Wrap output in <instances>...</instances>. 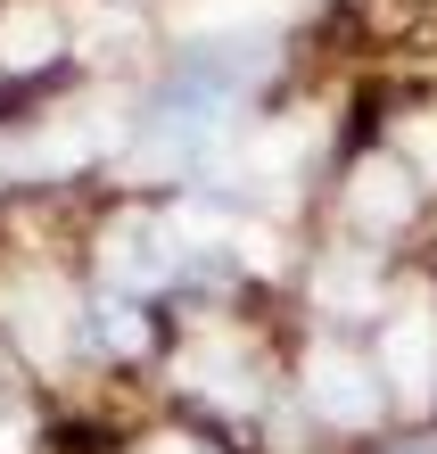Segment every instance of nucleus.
Here are the masks:
<instances>
[{
    "mask_svg": "<svg viewBox=\"0 0 437 454\" xmlns=\"http://www.w3.org/2000/svg\"><path fill=\"white\" fill-rule=\"evenodd\" d=\"M0 314H9V331H17V347L34 364L59 372L74 356V306H66L59 281H9V289H0Z\"/></svg>",
    "mask_w": 437,
    "mask_h": 454,
    "instance_id": "1",
    "label": "nucleus"
},
{
    "mask_svg": "<svg viewBox=\"0 0 437 454\" xmlns=\"http://www.w3.org/2000/svg\"><path fill=\"white\" fill-rule=\"evenodd\" d=\"M306 396H314L322 421H339V430L379 421V372L363 356H347V347H314L306 356Z\"/></svg>",
    "mask_w": 437,
    "mask_h": 454,
    "instance_id": "2",
    "label": "nucleus"
},
{
    "mask_svg": "<svg viewBox=\"0 0 437 454\" xmlns=\"http://www.w3.org/2000/svg\"><path fill=\"white\" fill-rule=\"evenodd\" d=\"M379 380H388L404 405H429V396H437V323H429L421 306L379 339Z\"/></svg>",
    "mask_w": 437,
    "mask_h": 454,
    "instance_id": "3",
    "label": "nucleus"
},
{
    "mask_svg": "<svg viewBox=\"0 0 437 454\" xmlns=\"http://www.w3.org/2000/svg\"><path fill=\"white\" fill-rule=\"evenodd\" d=\"M174 256H182V231H174V223H149V215H124L116 231H107V273H124L132 289H149V281H166V273H174Z\"/></svg>",
    "mask_w": 437,
    "mask_h": 454,
    "instance_id": "4",
    "label": "nucleus"
},
{
    "mask_svg": "<svg viewBox=\"0 0 437 454\" xmlns=\"http://www.w3.org/2000/svg\"><path fill=\"white\" fill-rule=\"evenodd\" d=\"M347 207H355V223H371V231H396L404 215H413V174L396 166V157H363L347 182Z\"/></svg>",
    "mask_w": 437,
    "mask_h": 454,
    "instance_id": "5",
    "label": "nucleus"
},
{
    "mask_svg": "<svg viewBox=\"0 0 437 454\" xmlns=\"http://www.w3.org/2000/svg\"><path fill=\"white\" fill-rule=\"evenodd\" d=\"M50 50H59L50 0H17V9L0 17V67H50Z\"/></svg>",
    "mask_w": 437,
    "mask_h": 454,
    "instance_id": "6",
    "label": "nucleus"
},
{
    "mask_svg": "<svg viewBox=\"0 0 437 454\" xmlns=\"http://www.w3.org/2000/svg\"><path fill=\"white\" fill-rule=\"evenodd\" d=\"M314 298L331 306V314H363V306H379V264H363V256L314 264Z\"/></svg>",
    "mask_w": 437,
    "mask_h": 454,
    "instance_id": "7",
    "label": "nucleus"
},
{
    "mask_svg": "<svg viewBox=\"0 0 437 454\" xmlns=\"http://www.w3.org/2000/svg\"><path fill=\"white\" fill-rule=\"evenodd\" d=\"M182 372H190V380H199V388L215 396V405H239V413L256 405V372H248V364H231L223 347H199V356H190Z\"/></svg>",
    "mask_w": 437,
    "mask_h": 454,
    "instance_id": "8",
    "label": "nucleus"
},
{
    "mask_svg": "<svg viewBox=\"0 0 437 454\" xmlns=\"http://www.w3.org/2000/svg\"><path fill=\"white\" fill-rule=\"evenodd\" d=\"M99 347H116V356H141V314L107 298V306H99Z\"/></svg>",
    "mask_w": 437,
    "mask_h": 454,
    "instance_id": "9",
    "label": "nucleus"
},
{
    "mask_svg": "<svg viewBox=\"0 0 437 454\" xmlns=\"http://www.w3.org/2000/svg\"><path fill=\"white\" fill-rule=\"evenodd\" d=\"M404 149H413L421 166L437 174V116H413V124H404Z\"/></svg>",
    "mask_w": 437,
    "mask_h": 454,
    "instance_id": "10",
    "label": "nucleus"
},
{
    "mask_svg": "<svg viewBox=\"0 0 437 454\" xmlns=\"http://www.w3.org/2000/svg\"><path fill=\"white\" fill-rule=\"evenodd\" d=\"M25 438H34V430H25V413L0 405V454H25Z\"/></svg>",
    "mask_w": 437,
    "mask_h": 454,
    "instance_id": "11",
    "label": "nucleus"
},
{
    "mask_svg": "<svg viewBox=\"0 0 437 454\" xmlns=\"http://www.w3.org/2000/svg\"><path fill=\"white\" fill-rule=\"evenodd\" d=\"M149 454H215V446H199V438H157Z\"/></svg>",
    "mask_w": 437,
    "mask_h": 454,
    "instance_id": "12",
    "label": "nucleus"
}]
</instances>
